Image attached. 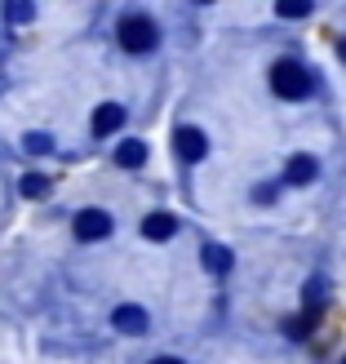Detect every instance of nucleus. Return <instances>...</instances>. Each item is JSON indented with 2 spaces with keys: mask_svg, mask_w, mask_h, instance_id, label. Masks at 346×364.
I'll use <instances>...</instances> for the list:
<instances>
[{
  "mask_svg": "<svg viewBox=\"0 0 346 364\" xmlns=\"http://www.w3.org/2000/svg\"><path fill=\"white\" fill-rule=\"evenodd\" d=\"M337 53H342V63H346V36H342V45H337Z\"/></svg>",
  "mask_w": 346,
  "mask_h": 364,
  "instance_id": "nucleus-16",
  "label": "nucleus"
},
{
  "mask_svg": "<svg viewBox=\"0 0 346 364\" xmlns=\"http://www.w3.org/2000/svg\"><path fill=\"white\" fill-rule=\"evenodd\" d=\"M23 147H27L31 156H45V151H53V138H49V134H27Z\"/></svg>",
  "mask_w": 346,
  "mask_h": 364,
  "instance_id": "nucleus-12",
  "label": "nucleus"
},
{
  "mask_svg": "<svg viewBox=\"0 0 346 364\" xmlns=\"http://www.w3.org/2000/svg\"><path fill=\"white\" fill-rule=\"evenodd\" d=\"M36 9L31 5H9V18H13V23H27V18H31Z\"/></svg>",
  "mask_w": 346,
  "mask_h": 364,
  "instance_id": "nucleus-14",
  "label": "nucleus"
},
{
  "mask_svg": "<svg viewBox=\"0 0 346 364\" xmlns=\"http://www.w3.org/2000/svg\"><path fill=\"white\" fill-rule=\"evenodd\" d=\"M151 364H182V360H173V355H160V360H151Z\"/></svg>",
  "mask_w": 346,
  "mask_h": 364,
  "instance_id": "nucleus-15",
  "label": "nucleus"
},
{
  "mask_svg": "<svg viewBox=\"0 0 346 364\" xmlns=\"http://www.w3.org/2000/svg\"><path fill=\"white\" fill-rule=\"evenodd\" d=\"M23 196H27V200L49 196V178H45V173H27V178H23Z\"/></svg>",
  "mask_w": 346,
  "mask_h": 364,
  "instance_id": "nucleus-11",
  "label": "nucleus"
},
{
  "mask_svg": "<svg viewBox=\"0 0 346 364\" xmlns=\"http://www.w3.org/2000/svg\"><path fill=\"white\" fill-rule=\"evenodd\" d=\"M173 231H178L173 213H147L142 218V235H147V240H169Z\"/></svg>",
  "mask_w": 346,
  "mask_h": 364,
  "instance_id": "nucleus-8",
  "label": "nucleus"
},
{
  "mask_svg": "<svg viewBox=\"0 0 346 364\" xmlns=\"http://www.w3.org/2000/svg\"><path fill=\"white\" fill-rule=\"evenodd\" d=\"M315 173H320L315 156H293L284 165V182H288V187H306V182H315Z\"/></svg>",
  "mask_w": 346,
  "mask_h": 364,
  "instance_id": "nucleus-5",
  "label": "nucleus"
},
{
  "mask_svg": "<svg viewBox=\"0 0 346 364\" xmlns=\"http://www.w3.org/2000/svg\"><path fill=\"white\" fill-rule=\"evenodd\" d=\"M116 165H124V169H138V165H147V142H138V138L120 142V147H116Z\"/></svg>",
  "mask_w": 346,
  "mask_h": 364,
  "instance_id": "nucleus-9",
  "label": "nucleus"
},
{
  "mask_svg": "<svg viewBox=\"0 0 346 364\" xmlns=\"http://www.w3.org/2000/svg\"><path fill=\"white\" fill-rule=\"evenodd\" d=\"M120 124H124V107H120V102H102L98 112H94V134H98V138L116 134Z\"/></svg>",
  "mask_w": 346,
  "mask_h": 364,
  "instance_id": "nucleus-6",
  "label": "nucleus"
},
{
  "mask_svg": "<svg viewBox=\"0 0 346 364\" xmlns=\"http://www.w3.org/2000/svg\"><path fill=\"white\" fill-rule=\"evenodd\" d=\"M116 36H120V45L129 49V53H151V49L160 45V27L151 23L147 14H129V18H120Z\"/></svg>",
  "mask_w": 346,
  "mask_h": 364,
  "instance_id": "nucleus-2",
  "label": "nucleus"
},
{
  "mask_svg": "<svg viewBox=\"0 0 346 364\" xmlns=\"http://www.w3.org/2000/svg\"><path fill=\"white\" fill-rule=\"evenodd\" d=\"M116 329L120 333H147V311L142 306H116Z\"/></svg>",
  "mask_w": 346,
  "mask_h": 364,
  "instance_id": "nucleus-7",
  "label": "nucleus"
},
{
  "mask_svg": "<svg viewBox=\"0 0 346 364\" xmlns=\"http://www.w3.org/2000/svg\"><path fill=\"white\" fill-rule=\"evenodd\" d=\"M76 235L80 240H107V235H112V213H102V209L76 213Z\"/></svg>",
  "mask_w": 346,
  "mask_h": 364,
  "instance_id": "nucleus-3",
  "label": "nucleus"
},
{
  "mask_svg": "<svg viewBox=\"0 0 346 364\" xmlns=\"http://www.w3.org/2000/svg\"><path fill=\"white\" fill-rule=\"evenodd\" d=\"M271 89H276V94H280L284 102H302V98L315 89L311 67L298 63V58H280L276 67H271Z\"/></svg>",
  "mask_w": 346,
  "mask_h": 364,
  "instance_id": "nucleus-1",
  "label": "nucleus"
},
{
  "mask_svg": "<svg viewBox=\"0 0 346 364\" xmlns=\"http://www.w3.org/2000/svg\"><path fill=\"white\" fill-rule=\"evenodd\" d=\"M311 14V0H280V18H306Z\"/></svg>",
  "mask_w": 346,
  "mask_h": 364,
  "instance_id": "nucleus-13",
  "label": "nucleus"
},
{
  "mask_svg": "<svg viewBox=\"0 0 346 364\" xmlns=\"http://www.w3.org/2000/svg\"><path fill=\"white\" fill-rule=\"evenodd\" d=\"M205 267L213 271V276H222V271H231V249H222V245H205Z\"/></svg>",
  "mask_w": 346,
  "mask_h": 364,
  "instance_id": "nucleus-10",
  "label": "nucleus"
},
{
  "mask_svg": "<svg viewBox=\"0 0 346 364\" xmlns=\"http://www.w3.org/2000/svg\"><path fill=\"white\" fill-rule=\"evenodd\" d=\"M342 364H346V360H342Z\"/></svg>",
  "mask_w": 346,
  "mask_h": 364,
  "instance_id": "nucleus-17",
  "label": "nucleus"
},
{
  "mask_svg": "<svg viewBox=\"0 0 346 364\" xmlns=\"http://www.w3.org/2000/svg\"><path fill=\"white\" fill-rule=\"evenodd\" d=\"M173 151H178L182 160H205V151H209V138L200 134V129H191V124H182V129L173 134Z\"/></svg>",
  "mask_w": 346,
  "mask_h": 364,
  "instance_id": "nucleus-4",
  "label": "nucleus"
}]
</instances>
